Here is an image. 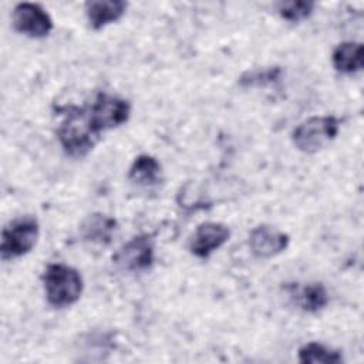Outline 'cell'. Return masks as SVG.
Instances as JSON below:
<instances>
[{"label":"cell","mask_w":364,"mask_h":364,"mask_svg":"<svg viewBox=\"0 0 364 364\" xmlns=\"http://www.w3.org/2000/svg\"><path fill=\"white\" fill-rule=\"evenodd\" d=\"M100 134L92 127L85 108L71 107L57 129V138L67 155L80 158L88 154L98 141Z\"/></svg>","instance_id":"1"},{"label":"cell","mask_w":364,"mask_h":364,"mask_svg":"<svg viewBox=\"0 0 364 364\" xmlns=\"http://www.w3.org/2000/svg\"><path fill=\"white\" fill-rule=\"evenodd\" d=\"M43 283L48 304L58 309L78 301L84 287L80 272L63 263L48 264L43 274Z\"/></svg>","instance_id":"2"},{"label":"cell","mask_w":364,"mask_h":364,"mask_svg":"<svg viewBox=\"0 0 364 364\" xmlns=\"http://www.w3.org/2000/svg\"><path fill=\"white\" fill-rule=\"evenodd\" d=\"M340 131V119L333 115L311 117L299 124L291 139L294 146L304 154H316L336 139Z\"/></svg>","instance_id":"3"},{"label":"cell","mask_w":364,"mask_h":364,"mask_svg":"<svg viewBox=\"0 0 364 364\" xmlns=\"http://www.w3.org/2000/svg\"><path fill=\"white\" fill-rule=\"evenodd\" d=\"M38 222L33 216H21L10 222L1 233V257L4 260L27 255L37 243Z\"/></svg>","instance_id":"4"},{"label":"cell","mask_w":364,"mask_h":364,"mask_svg":"<svg viewBox=\"0 0 364 364\" xmlns=\"http://www.w3.org/2000/svg\"><path fill=\"white\" fill-rule=\"evenodd\" d=\"M87 111L92 127L101 134L125 124L131 115V105L121 97L100 92Z\"/></svg>","instance_id":"5"},{"label":"cell","mask_w":364,"mask_h":364,"mask_svg":"<svg viewBox=\"0 0 364 364\" xmlns=\"http://www.w3.org/2000/svg\"><path fill=\"white\" fill-rule=\"evenodd\" d=\"M114 263L125 272H145L155 260V242L151 235H138L122 245L112 257Z\"/></svg>","instance_id":"6"},{"label":"cell","mask_w":364,"mask_h":364,"mask_svg":"<svg viewBox=\"0 0 364 364\" xmlns=\"http://www.w3.org/2000/svg\"><path fill=\"white\" fill-rule=\"evenodd\" d=\"M11 21L16 31L31 38H43L53 30L51 17L36 3L16 4L11 13Z\"/></svg>","instance_id":"7"},{"label":"cell","mask_w":364,"mask_h":364,"mask_svg":"<svg viewBox=\"0 0 364 364\" xmlns=\"http://www.w3.org/2000/svg\"><path fill=\"white\" fill-rule=\"evenodd\" d=\"M230 237V229L220 222H203L189 240V250L199 259L209 257Z\"/></svg>","instance_id":"8"},{"label":"cell","mask_w":364,"mask_h":364,"mask_svg":"<svg viewBox=\"0 0 364 364\" xmlns=\"http://www.w3.org/2000/svg\"><path fill=\"white\" fill-rule=\"evenodd\" d=\"M289 242L287 233L270 225H259L249 235V247L259 259H270L282 253L287 249Z\"/></svg>","instance_id":"9"},{"label":"cell","mask_w":364,"mask_h":364,"mask_svg":"<svg viewBox=\"0 0 364 364\" xmlns=\"http://www.w3.org/2000/svg\"><path fill=\"white\" fill-rule=\"evenodd\" d=\"M125 10L127 3L122 0H94L85 4L87 18L94 30H101L119 20Z\"/></svg>","instance_id":"10"},{"label":"cell","mask_w":364,"mask_h":364,"mask_svg":"<svg viewBox=\"0 0 364 364\" xmlns=\"http://www.w3.org/2000/svg\"><path fill=\"white\" fill-rule=\"evenodd\" d=\"M80 230L84 240L97 245H108L117 230V220L104 213H92L84 219Z\"/></svg>","instance_id":"11"},{"label":"cell","mask_w":364,"mask_h":364,"mask_svg":"<svg viewBox=\"0 0 364 364\" xmlns=\"http://www.w3.org/2000/svg\"><path fill=\"white\" fill-rule=\"evenodd\" d=\"M333 67L343 74H354L364 67V47L361 43H340L331 54Z\"/></svg>","instance_id":"12"},{"label":"cell","mask_w":364,"mask_h":364,"mask_svg":"<svg viewBox=\"0 0 364 364\" xmlns=\"http://www.w3.org/2000/svg\"><path fill=\"white\" fill-rule=\"evenodd\" d=\"M162 168L156 158L142 154L136 156L128 171V179L141 188H152L161 182Z\"/></svg>","instance_id":"13"},{"label":"cell","mask_w":364,"mask_h":364,"mask_svg":"<svg viewBox=\"0 0 364 364\" xmlns=\"http://www.w3.org/2000/svg\"><path fill=\"white\" fill-rule=\"evenodd\" d=\"M299 361L304 364H340L343 357L340 351L328 348L320 343H307L299 348Z\"/></svg>","instance_id":"14"},{"label":"cell","mask_w":364,"mask_h":364,"mask_svg":"<svg viewBox=\"0 0 364 364\" xmlns=\"http://www.w3.org/2000/svg\"><path fill=\"white\" fill-rule=\"evenodd\" d=\"M297 303L307 313H317L328 304V293L321 283H309L297 294Z\"/></svg>","instance_id":"15"},{"label":"cell","mask_w":364,"mask_h":364,"mask_svg":"<svg viewBox=\"0 0 364 364\" xmlns=\"http://www.w3.org/2000/svg\"><path fill=\"white\" fill-rule=\"evenodd\" d=\"M277 13L282 18L287 21H301L307 18L314 9L313 1H304V0H293V1H279L276 4Z\"/></svg>","instance_id":"16"},{"label":"cell","mask_w":364,"mask_h":364,"mask_svg":"<svg viewBox=\"0 0 364 364\" xmlns=\"http://www.w3.org/2000/svg\"><path fill=\"white\" fill-rule=\"evenodd\" d=\"M280 75V68L279 67H270V68H263V70H255V71H247L242 75L240 84L246 87H253V85H262L267 84L272 81H276Z\"/></svg>","instance_id":"17"}]
</instances>
